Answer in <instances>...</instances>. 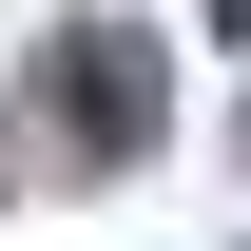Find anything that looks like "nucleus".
Returning <instances> with one entry per match:
<instances>
[{
	"label": "nucleus",
	"mask_w": 251,
	"mask_h": 251,
	"mask_svg": "<svg viewBox=\"0 0 251 251\" xmlns=\"http://www.w3.org/2000/svg\"><path fill=\"white\" fill-rule=\"evenodd\" d=\"M135 77H155V58H135V20H77V39H58V97H77V155H135Z\"/></svg>",
	"instance_id": "obj_1"
}]
</instances>
